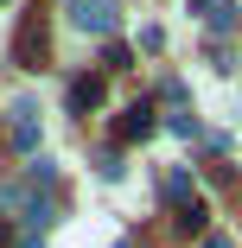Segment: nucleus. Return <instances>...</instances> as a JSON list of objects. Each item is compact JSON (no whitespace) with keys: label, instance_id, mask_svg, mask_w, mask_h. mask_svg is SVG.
<instances>
[{"label":"nucleus","instance_id":"obj_1","mask_svg":"<svg viewBox=\"0 0 242 248\" xmlns=\"http://www.w3.org/2000/svg\"><path fill=\"white\" fill-rule=\"evenodd\" d=\"M64 19L77 32H96V38H109L121 26V0H64Z\"/></svg>","mask_w":242,"mask_h":248},{"label":"nucleus","instance_id":"obj_2","mask_svg":"<svg viewBox=\"0 0 242 248\" xmlns=\"http://www.w3.org/2000/svg\"><path fill=\"white\" fill-rule=\"evenodd\" d=\"M7 146L13 153H38V108H32V95H19V102L7 108Z\"/></svg>","mask_w":242,"mask_h":248},{"label":"nucleus","instance_id":"obj_3","mask_svg":"<svg viewBox=\"0 0 242 248\" xmlns=\"http://www.w3.org/2000/svg\"><path fill=\"white\" fill-rule=\"evenodd\" d=\"M102 95H109V89H102V77H77V83H70V115L102 108Z\"/></svg>","mask_w":242,"mask_h":248},{"label":"nucleus","instance_id":"obj_4","mask_svg":"<svg viewBox=\"0 0 242 248\" xmlns=\"http://www.w3.org/2000/svg\"><path fill=\"white\" fill-rule=\"evenodd\" d=\"M153 127H160V121H153V108H147V102H134V108L121 115V127H115V140H147Z\"/></svg>","mask_w":242,"mask_h":248},{"label":"nucleus","instance_id":"obj_5","mask_svg":"<svg viewBox=\"0 0 242 248\" xmlns=\"http://www.w3.org/2000/svg\"><path fill=\"white\" fill-rule=\"evenodd\" d=\"M166 197H172L178 210H185V204H198V197H191V172H178V166H172V172H166Z\"/></svg>","mask_w":242,"mask_h":248},{"label":"nucleus","instance_id":"obj_6","mask_svg":"<svg viewBox=\"0 0 242 248\" xmlns=\"http://www.w3.org/2000/svg\"><path fill=\"white\" fill-rule=\"evenodd\" d=\"M204 223H210L204 204H185V210H178V229H185V235H204Z\"/></svg>","mask_w":242,"mask_h":248},{"label":"nucleus","instance_id":"obj_7","mask_svg":"<svg viewBox=\"0 0 242 248\" xmlns=\"http://www.w3.org/2000/svg\"><path fill=\"white\" fill-rule=\"evenodd\" d=\"M32 185H45V191H58V166H51V159H32Z\"/></svg>","mask_w":242,"mask_h":248},{"label":"nucleus","instance_id":"obj_8","mask_svg":"<svg viewBox=\"0 0 242 248\" xmlns=\"http://www.w3.org/2000/svg\"><path fill=\"white\" fill-rule=\"evenodd\" d=\"M96 178H121V159H115V146H109V153H96Z\"/></svg>","mask_w":242,"mask_h":248},{"label":"nucleus","instance_id":"obj_9","mask_svg":"<svg viewBox=\"0 0 242 248\" xmlns=\"http://www.w3.org/2000/svg\"><path fill=\"white\" fill-rule=\"evenodd\" d=\"M236 26V7H229V0H217V13H210V32H229Z\"/></svg>","mask_w":242,"mask_h":248},{"label":"nucleus","instance_id":"obj_10","mask_svg":"<svg viewBox=\"0 0 242 248\" xmlns=\"http://www.w3.org/2000/svg\"><path fill=\"white\" fill-rule=\"evenodd\" d=\"M102 64H109V70H128L134 58H128V45H109V51H102Z\"/></svg>","mask_w":242,"mask_h":248},{"label":"nucleus","instance_id":"obj_11","mask_svg":"<svg viewBox=\"0 0 242 248\" xmlns=\"http://www.w3.org/2000/svg\"><path fill=\"white\" fill-rule=\"evenodd\" d=\"M166 127H172V134H178V140H191V134H198V115H172V121H166Z\"/></svg>","mask_w":242,"mask_h":248},{"label":"nucleus","instance_id":"obj_12","mask_svg":"<svg viewBox=\"0 0 242 248\" xmlns=\"http://www.w3.org/2000/svg\"><path fill=\"white\" fill-rule=\"evenodd\" d=\"M204 248H229V235H204Z\"/></svg>","mask_w":242,"mask_h":248},{"label":"nucleus","instance_id":"obj_13","mask_svg":"<svg viewBox=\"0 0 242 248\" xmlns=\"http://www.w3.org/2000/svg\"><path fill=\"white\" fill-rule=\"evenodd\" d=\"M7 242H13V229H7V223H0V248H7Z\"/></svg>","mask_w":242,"mask_h":248},{"label":"nucleus","instance_id":"obj_14","mask_svg":"<svg viewBox=\"0 0 242 248\" xmlns=\"http://www.w3.org/2000/svg\"><path fill=\"white\" fill-rule=\"evenodd\" d=\"M19 248H45V242H38V235H26V242H19Z\"/></svg>","mask_w":242,"mask_h":248},{"label":"nucleus","instance_id":"obj_15","mask_svg":"<svg viewBox=\"0 0 242 248\" xmlns=\"http://www.w3.org/2000/svg\"><path fill=\"white\" fill-rule=\"evenodd\" d=\"M191 7H210V13H217V0H191Z\"/></svg>","mask_w":242,"mask_h":248}]
</instances>
